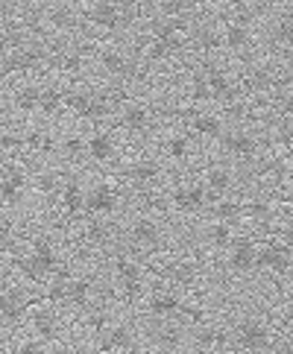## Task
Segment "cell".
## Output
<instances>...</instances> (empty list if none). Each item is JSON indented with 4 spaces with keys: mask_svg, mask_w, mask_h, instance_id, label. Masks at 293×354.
Here are the masks:
<instances>
[{
    "mask_svg": "<svg viewBox=\"0 0 293 354\" xmlns=\"http://www.w3.org/2000/svg\"><path fill=\"white\" fill-rule=\"evenodd\" d=\"M18 270L32 278V282H44L50 273L59 270V255H56V246L50 237H39L32 243V252L30 258H18Z\"/></svg>",
    "mask_w": 293,
    "mask_h": 354,
    "instance_id": "6da1fadb",
    "label": "cell"
},
{
    "mask_svg": "<svg viewBox=\"0 0 293 354\" xmlns=\"http://www.w3.org/2000/svg\"><path fill=\"white\" fill-rule=\"evenodd\" d=\"M202 77H205V85H209V97H211V100L235 103L240 97V85L231 79L217 62H211V59H205V62H202Z\"/></svg>",
    "mask_w": 293,
    "mask_h": 354,
    "instance_id": "7a4b0ae2",
    "label": "cell"
},
{
    "mask_svg": "<svg viewBox=\"0 0 293 354\" xmlns=\"http://www.w3.org/2000/svg\"><path fill=\"white\" fill-rule=\"evenodd\" d=\"M217 141H220V146H223V153L238 158V161H252V155L258 153V138H255L247 126H235L229 132L223 129V135H220Z\"/></svg>",
    "mask_w": 293,
    "mask_h": 354,
    "instance_id": "3957f363",
    "label": "cell"
},
{
    "mask_svg": "<svg viewBox=\"0 0 293 354\" xmlns=\"http://www.w3.org/2000/svg\"><path fill=\"white\" fill-rule=\"evenodd\" d=\"M235 343L247 351H264L270 346V328L261 319H255V316H247V319L235 325Z\"/></svg>",
    "mask_w": 293,
    "mask_h": 354,
    "instance_id": "277c9868",
    "label": "cell"
},
{
    "mask_svg": "<svg viewBox=\"0 0 293 354\" xmlns=\"http://www.w3.org/2000/svg\"><path fill=\"white\" fill-rule=\"evenodd\" d=\"M44 59H47L44 47H39V44H23V47H15V50H9V53L3 56V62H0V70H3V73L32 70V68H39Z\"/></svg>",
    "mask_w": 293,
    "mask_h": 354,
    "instance_id": "5b68a950",
    "label": "cell"
},
{
    "mask_svg": "<svg viewBox=\"0 0 293 354\" xmlns=\"http://www.w3.org/2000/svg\"><path fill=\"white\" fill-rule=\"evenodd\" d=\"M129 243L144 252L155 249L158 243H162V226H158L153 217H138L135 223L129 226Z\"/></svg>",
    "mask_w": 293,
    "mask_h": 354,
    "instance_id": "8992f818",
    "label": "cell"
},
{
    "mask_svg": "<svg viewBox=\"0 0 293 354\" xmlns=\"http://www.w3.org/2000/svg\"><path fill=\"white\" fill-rule=\"evenodd\" d=\"M255 266H267L276 275H287L290 273V246L287 243H273V246H264L255 252Z\"/></svg>",
    "mask_w": 293,
    "mask_h": 354,
    "instance_id": "52a82bcc",
    "label": "cell"
},
{
    "mask_svg": "<svg viewBox=\"0 0 293 354\" xmlns=\"http://www.w3.org/2000/svg\"><path fill=\"white\" fill-rule=\"evenodd\" d=\"M85 18H88L94 27H100V30H108V32H117L120 27H124V15L108 3V0H94V3L85 9Z\"/></svg>",
    "mask_w": 293,
    "mask_h": 354,
    "instance_id": "ba28073f",
    "label": "cell"
},
{
    "mask_svg": "<svg viewBox=\"0 0 293 354\" xmlns=\"http://www.w3.org/2000/svg\"><path fill=\"white\" fill-rule=\"evenodd\" d=\"M173 205L185 214H200L209 205V190L202 185H179L173 190Z\"/></svg>",
    "mask_w": 293,
    "mask_h": 354,
    "instance_id": "9c48e42d",
    "label": "cell"
},
{
    "mask_svg": "<svg viewBox=\"0 0 293 354\" xmlns=\"http://www.w3.org/2000/svg\"><path fill=\"white\" fill-rule=\"evenodd\" d=\"M115 205H117V193L112 185H94L88 193H85V205H82V211H88L91 217H100V214H108V211H115Z\"/></svg>",
    "mask_w": 293,
    "mask_h": 354,
    "instance_id": "30bf717a",
    "label": "cell"
},
{
    "mask_svg": "<svg viewBox=\"0 0 293 354\" xmlns=\"http://www.w3.org/2000/svg\"><path fill=\"white\" fill-rule=\"evenodd\" d=\"M255 243L249 237H231L229 243V266L235 273H249L255 270Z\"/></svg>",
    "mask_w": 293,
    "mask_h": 354,
    "instance_id": "8fae6325",
    "label": "cell"
},
{
    "mask_svg": "<svg viewBox=\"0 0 293 354\" xmlns=\"http://www.w3.org/2000/svg\"><path fill=\"white\" fill-rule=\"evenodd\" d=\"M23 185H27V176H23V170H18V167L0 170V199H3L6 205L21 202Z\"/></svg>",
    "mask_w": 293,
    "mask_h": 354,
    "instance_id": "7c38bea8",
    "label": "cell"
},
{
    "mask_svg": "<svg viewBox=\"0 0 293 354\" xmlns=\"http://www.w3.org/2000/svg\"><path fill=\"white\" fill-rule=\"evenodd\" d=\"M27 313V299L23 293L15 287H3L0 290V319L3 322H18Z\"/></svg>",
    "mask_w": 293,
    "mask_h": 354,
    "instance_id": "4fadbf2b",
    "label": "cell"
},
{
    "mask_svg": "<svg viewBox=\"0 0 293 354\" xmlns=\"http://www.w3.org/2000/svg\"><path fill=\"white\" fill-rule=\"evenodd\" d=\"M100 65L106 73H112V77L117 79H129V77H135V62L124 53V50H103L100 53Z\"/></svg>",
    "mask_w": 293,
    "mask_h": 354,
    "instance_id": "5bb4252c",
    "label": "cell"
},
{
    "mask_svg": "<svg viewBox=\"0 0 293 354\" xmlns=\"http://www.w3.org/2000/svg\"><path fill=\"white\" fill-rule=\"evenodd\" d=\"M150 108H146L144 103H126L120 106V126H126L129 132H146L150 129Z\"/></svg>",
    "mask_w": 293,
    "mask_h": 354,
    "instance_id": "9a60e30c",
    "label": "cell"
},
{
    "mask_svg": "<svg viewBox=\"0 0 293 354\" xmlns=\"http://www.w3.org/2000/svg\"><path fill=\"white\" fill-rule=\"evenodd\" d=\"M220 41H223L231 53H240V50H247V47H249L252 35H249V27H247V23L229 21V23H226V30L220 32Z\"/></svg>",
    "mask_w": 293,
    "mask_h": 354,
    "instance_id": "2e32d148",
    "label": "cell"
},
{
    "mask_svg": "<svg viewBox=\"0 0 293 354\" xmlns=\"http://www.w3.org/2000/svg\"><path fill=\"white\" fill-rule=\"evenodd\" d=\"M191 120V129L202 138H220L223 135V120L217 115H202V112H182Z\"/></svg>",
    "mask_w": 293,
    "mask_h": 354,
    "instance_id": "e0dca14e",
    "label": "cell"
},
{
    "mask_svg": "<svg viewBox=\"0 0 293 354\" xmlns=\"http://www.w3.org/2000/svg\"><path fill=\"white\" fill-rule=\"evenodd\" d=\"M85 150H88L94 161H108V158L115 155V141L106 129H97V132H91V138L85 141Z\"/></svg>",
    "mask_w": 293,
    "mask_h": 354,
    "instance_id": "ac0fdd59",
    "label": "cell"
},
{
    "mask_svg": "<svg viewBox=\"0 0 293 354\" xmlns=\"http://www.w3.org/2000/svg\"><path fill=\"white\" fill-rule=\"evenodd\" d=\"M158 173H162V167H158V161H153V158H141V161L126 167V179L135 181V185H150V181L158 179Z\"/></svg>",
    "mask_w": 293,
    "mask_h": 354,
    "instance_id": "d6986e66",
    "label": "cell"
},
{
    "mask_svg": "<svg viewBox=\"0 0 293 354\" xmlns=\"http://www.w3.org/2000/svg\"><path fill=\"white\" fill-rule=\"evenodd\" d=\"M176 311H182V302L173 290H155L150 296V313L153 316H170Z\"/></svg>",
    "mask_w": 293,
    "mask_h": 354,
    "instance_id": "ffe728a7",
    "label": "cell"
},
{
    "mask_svg": "<svg viewBox=\"0 0 293 354\" xmlns=\"http://www.w3.org/2000/svg\"><path fill=\"white\" fill-rule=\"evenodd\" d=\"M62 103L70 108L73 115L88 117V115H91V103H94V91H82V88L62 91Z\"/></svg>",
    "mask_w": 293,
    "mask_h": 354,
    "instance_id": "44dd1931",
    "label": "cell"
},
{
    "mask_svg": "<svg viewBox=\"0 0 293 354\" xmlns=\"http://www.w3.org/2000/svg\"><path fill=\"white\" fill-rule=\"evenodd\" d=\"M62 205L68 214H79L85 205V190L79 185V179H68L62 185Z\"/></svg>",
    "mask_w": 293,
    "mask_h": 354,
    "instance_id": "7402d4cb",
    "label": "cell"
},
{
    "mask_svg": "<svg viewBox=\"0 0 293 354\" xmlns=\"http://www.w3.org/2000/svg\"><path fill=\"white\" fill-rule=\"evenodd\" d=\"M193 44L200 47V50L209 56V53H217L220 50V32H217V27H211V23H200L197 30H193Z\"/></svg>",
    "mask_w": 293,
    "mask_h": 354,
    "instance_id": "603a6c76",
    "label": "cell"
},
{
    "mask_svg": "<svg viewBox=\"0 0 293 354\" xmlns=\"http://www.w3.org/2000/svg\"><path fill=\"white\" fill-rule=\"evenodd\" d=\"M209 193H214V197H223V193L231 190V173L223 167H211L209 173H205V185H202Z\"/></svg>",
    "mask_w": 293,
    "mask_h": 354,
    "instance_id": "cb8c5ba5",
    "label": "cell"
},
{
    "mask_svg": "<svg viewBox=\"0 0 293 354\" xmlns=\"http://www.w3.org/2000/svg\"><path fill=\"white\" fill-rule=\"evenodd\" d=\"M32 325L44 340H53L59 331V322H56V311L53 308H35L32 313Z\"/></svg>",
    "mask_w": 293,
    "mask_h": 354,
    "instance_id": "d4e9b609",
    "label": "cell"
},
{
    "mask_svg": "<svg viewBox=\"0 0 293 354\" xmlns=\"http://www.w3.org/2000/svg\"><path fill=\"white\" fill-rule=\"evenodd\" d=\"M59 108H62V91L53 88V85H44V88H39V112L44 117H53Z\"/></svg>",
    "mask_w": 293,
    "mask_h": 354,
    "instance_id": "484cf974",
    "label": "cell"
},
{
    "mask_svg": "<svg viewBox=\"0 0 293 354\" xmlns=\"http://www.w3.org/2000/svg\"><path fill=\"white\" fill-rule=\"evenodd\" d=\"M270 39H273V44L278 47V50L290 56V12H278Z\"/></svg>",
    "mask_w": 293,
    "mask_h": 354,
    "instance_id": "4316f807",
    "label": "cell"
},
{
    "mask_svg": "<svg viewBox=\"0 0 293 354\" xmlns=\"http://www.w3.org/2000/svg\"><path fill=\"white\" fill-rule=\"evenodd\" d=\"M115 275H117V282H120V284L144 282V270H141V266L132 261V258H124V255H120V258L115 261Z\"/></svg>",
    "mask_w": 293,
    "mask_h": 354,
    "instance_id": "83f0119b",
    "label": "cell"
},
{
    "mask_svg": "<svg viewBox=\"0 0 293 354\" xmlns=\"http://www.w3.org/2000/svg\"><path fill=\"white\" fill-rule=\"evenodd\" d=\"M39 88L41 85H21V88L15 91V108L23 115H30L39 108Z\"/></svg>",
    "mask_w": 293,
    "mask_h": 354,
    "instance_id": "f1b7e54d",
    "label": "cell"
},
{
    "mask_svg": "<svg viewBox=\"0 0 293 354\" xmlns=\"http://www.w3.org/2000/svg\"><path fill=\"white\" fill-rule=\"evenodd\" d=\"M193 9V0H155V12L162 18H185Z\"/></svg>",
    "mask_w": 293,
    "mask_h": 354,
    "instance_id": "f546056e",
    "label": "cell"
},
{
    "mask_svg": "<svg viewBox=\"0 0 293 354\" xmlns=\"http://www.w3.org/2000/svg\"><path fill=\"white\" fill-rule=\"evenodd\" d=\"M88 293H91V278H70L65 299L70 304H85V302H88Z\"/></svg>",
    "mask_w": 293,
    "mask_h": 354,
    "instance_id": "4dcf8cb0",
    "label": "cell"
},
{
    "mask_svg": "<svg viewBox=\"0 0 293 354\" xmlns=\"http://www.w3.org/2000/svg\"><path fill=\"white\" fill-rule=\"evenodd\" d=\"M243 214V205L235 202V199H223V202H217V208H214V217H217V223H231V219H238Z\"/></svg>",
    "mask_w": 293,
    "mask_h": 354,
    "instance_id": "1f68e13d",
    "label": "cell"
},
{
    "mask_svg": "<svg viewBox=\"0 0 293 354\" xmlns=\"http://www.w3.org/2000/svg\"><path fill=\"white\" fill-rule=\"evenodd\" d=\"M68 284H70V273L59 266V270H56V282L50 284V290H47V299H50V302H62L68 296Z\"/></svg>",
    "mask_w": 293,
    "mask_h": 354,
    "instance_id": "d6a6232c",
    "label": "cell"
},
{
    "mask_svg": "<svg viewBox=\"0 0 293 354\" xmlns=\"http://www.w3.org/2000/svg\"><path fill=\"white\" fill-rule=\"evenodd\" d=\"M50 23L53 27H59V30H70V27H77V15H73V9H68V6H56V9H50Z\"/></svg>",
    "mask_w": 293,
    "mask_h": 354,
    "instance_id": "836d02e7",
    "label": "cell"
},
{
    "mask_svg": "<svg viewBox=\"0 0 293 354\" xmlns=\"http://www.w3.org/2000/svg\"><path fill=\"white\" fill-rule=\"evenodd\" d=\"M209 243L214 249H226L229 243H231V228L226 223H214L209 226Z\"/></svg>",
    "mask_w": 293,
    "mask_h": 354,
    "instance_id": "e575fe53",
    "label": "cell"
},
{
    "mask_svg": "<svg viewBox=\"0 0 293 354\" xmlns=\"http://www.w3.org/2000/svg\"><path fill=\"white\" fill-rule=\"evenodd\" d=\"M179 337H182V331L176 325H162L155 331V343L164 346V348H173V346H179Z\"/></svg>",
    "mask_w": 293,
    "mask_h": 354,
    "instance_id": "d590c367",
    "label": "cell"
},
{
    "mask_svg": "<svg viewBox=\"0 0 293 354\" xmlns=\"http://www.w3.org/2000/svg\"><path fill=\"white\" fill-rule=\"evenodd\" d=\"M35 188H39L41 193H47V197H53V193L59 190V176L53 173V170H41V173L35 176Z\"/></svg>",
    "mask_w": 293,
    "mask_h": 354,
    "instance_id": "8d00e7d4",
    "label": "cell"
},
{
    "mask_svg": "<svg viewBox=\"0 0 293 354\" xmlns=\"http://www.w3.org/2000/svg\"><path fill=\"white\" fill-rule=\"evenodd\" d=\"M188 150H191L188 135H173V138L167 141V155H170V158H176V161H182V158L188 155Z\"/></svg>",
    "mask_w": 293,
    "mask_h": 354,
    "instance_id": "74e56055",
    "label": "cell"
},
{
    "mask_svg": "<svg viewBox=\"0 0 293 354\" xmlns=\"http://www.w3.org/2000/svg\"><path fill=\"white\" fill-rule=\"evenodd\" d=\"M85 237H88L94 246H103V243H108V226H103V223H88V226H85Z\"/></svg>",
    "mask_w": 293,
    "mask_h": 354,
    "instance_id": "f35d334b",
    "label": "cell"
},
{
    "mask_svg": "<svg viewBox=\"0 0 293 354\" xmlns=\"http://www.w3.org/2000/svg\"><path fill=\"white\" fill-rule=\"evenodd\" d=\"M191 94H193V100H211L209 97V85H205V77H202V70H197L191 77Z\"/></svg>",
    "mask_w": 293,
    "mask_h": 354,
    "instance_id": "ab89813d",
    "label": "cell"
},
{
    "mask_svg": "<svg viewBox=\"0 0 293 354\" xmlns=\"http://www.w3.org/2000/svg\"><path fill=\"white\" fill-rule=\"evenodd\" d=\"M170 275H173L176 278V282H182V284H191L193 282V278H197V270H193V266L191 264H176V266H170V270H167Z\"/></svg>",
    "mask_w": 293,
    "mask_h": 354,
    "instance_id": "60d3db41",
    "label": "cell"
},
{
    "mask_svg": "<svg viewBox=\"0 0 293 354\" xmlns=\"http://www.w3.org/2000/svg\"><path fill=\"white\" fill-rule=\"evenodd\" d=\"M129 340H132V337H129L126 328H115V331L106 337V346H108V348H124V346H129Z\"/></svg>",
    "mask_w": 293,
    "mask_h": 354,
    "instance_id": "b9f144b4",
    "label": "cell"
},
{
    "mask_svg": "<svg viewBox=\"0 0 293 354\" xmlns=\"http://www.w3.org/2000/svg\"><path fill=\"white\" fill-rule=\"evenodd\" d=\"M18 146H23V141L15 135V132H0V155L18 150Z\"/></svg>",
    "mask_w": 293,
    "mask_h": 354,
    "instance_id": "7bdbcfd3",
    "label": "cell"
},
{
    "mask_svg": "<svg viewBox=\"0 0 293 354\" xmlns=\"http://www.w3.org/2000/svg\"><path fill=\"white\" fill-rule=\"evenodd\" d=\"M56 62L62 65L65 70H77V68L82 65V53H65V56H59Z\"/></svg>",
    "mask_w": 293,
    "mask_h": 354,
    "instance_id": "ee69618b",
    "label": "cell"
},
{
    "mask_svg": "<svg viewBox=\"0 0 293 354\" xmlns=\"http://www.w3.org/2000/svg\"><path fill=\"white\" fill-rule=\"evenodd\" d=\"M82 146H85V144H82L79 135H68V138L62 141V150H65L68 155H79V153H82Z\"/></svg>",
    "mask_w": 293,
    "mask_h": 354,
    "instance_id": "f6af8a7d",
    "label": "cell"
},
{
    "mask_svg": "<svg viewBox=\"0 0 293 354\" xmlns=\"http://www.w3.org/2000/svg\"><path fill=\"white\" fill-rule=\"evenodd\" d=\"M15 354H44L41 343H35V340H27V343H21Z\"/></svg>",
    "mask_w": 293,
    "mask_h": 354,
    "instance_id": "bcb514c9",
    "label": "cell"
},
{
    "mask_svg": "<svg viewBox=\"0 0 293 354\" xmlns=\"http://www.w3.org/2000/svg\"><path fill=\"white\" fill-rule=\"evenodd\" d=\"M108 3H112V6H115V9H117V12H120V15H124V18L129 15L132 9H135V0H108Z\"/></svg>",
    "mask_w": 293,
    "mask_h": 354,
    "instance_id": "7dc6e473",
    "label": "cell"
},
{
    "mask_svg": "<svg viewBox=\"0 0 293 354\" xmlns=\"http://www.w3.org/2000/svg\"><path fill=\"white\" fill-rule=\"evenodd\" d=\"M12 50V44H9V32L6 27H0V56H6Z\"/></svg>",
    "mask_w": 293,
    "mask_h": 354,
    "instance_id": "c3c4849f",
    "label": "cell"
},
{
    "mask_svg": "<svg viewBox=\"0 0 293 354\" xmlns=\"http://www.w3.org/2000/svg\"><path fill=\"white\" fill-rule=\"evenodd\" d=\"M276 354H290V343H282V346H278V351Z\"/></svg>",
    "mask_w": 293,
    "mask_h": 354,
    "instance_id": "681fc988",
    "label": "cell"
},
{
    "mask_svg": "<svg viewBox=\"0 0 293 354\" xmlns=\"http://www.w3.org/2000/svg\"><path fill=\"white\" fill-rule=\"evenodd\" d=\"M6 231H9V223H6L3 217H0V235H6Z\"/></svg>",
    "mask_w": 293,
    "mask_h": 354,
    "instance_id": "f907efd6",
    "label": "cell"
}]
</instances>
